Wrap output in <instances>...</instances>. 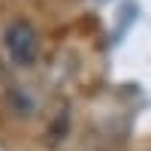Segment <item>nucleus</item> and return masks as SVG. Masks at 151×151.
Returning <instances> with one entry per match:
<instances>
[{
	"mask_svg": "<svg viewBox=\"0 0 151 151\" xmlns=\"http://www.w3.org/2000/svg\"><path fill=\"white\" fill-rule=\"evenodd\" d=\"M3 48H6V55L15 60V64H21V67L33 64L36 52H40L36 30L30 27L27 21H15V24H9L6 33H3Z\"/></svg>",
	"mask_w": 151,
	"mask_h": 151,
	"instance_id": "f257e3e1",
	"label": "nucleus"
}]
</instances>
